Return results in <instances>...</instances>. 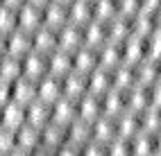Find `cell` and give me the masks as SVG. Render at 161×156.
I'll list each match as a JSON object with an SVG mask.
<instances>
[{"instance_id": "obj_1", "label": "cell", "mask_w": 161, "mask_h": 156, "mask_svg": "<svg viewBox=\"0 0 161 156\" xmlns=\"http://www.w3.org/2000/svg\"><path fill=\"white\" fill-rule=\"evenodd\" d=\"M30 50H32V34L30 32L16 27L9 34H5V55H12V57L23 59Z\"/></svg>"}, {"instance_id": "obj_2", "label": "cell", "mask_w": 161, "mask_h": 156, "mask_svg": "<svg viewBox=\"0 0 161 156\" xmlns=\"http://www.w3.org/2000/svg\"><path fill=\"white\" fill-rule=\"evenodd\" d=\"M43 25V14H41V7L32 5V3H25L16 9V27L25 29V32H34Z\"/></svg>"}, {"instance_id": "obj_3", "label": "cell", "mask_w": 161, "mask_h": 156, "mask_svg": "<svg viewBox=\"0 0 161 156\" xmlns=\"http://www.w3.org/2000/svg\"><path fill=\"white\" fill-rule=\"evenodd\" d=\"M46 66H48V75H55L61 79L73 70V52L55 48L50 55H46Z\"/></svg>"}, {"instance_id": "obj_4", "label": "cell", "mask_w": 161, "mask_h": 156, "mask_svg": "<svg viewBox=\"0 0 161 156\" xmlns=\"http://www.w3.org/2000/svg\"><path fill=\"white\" fill-rule=\"evenodd\" d=\"M23 124H25V107L23 104L9 100L7 104L0 107V127H7V129L16 131Z\"/></svg>"}, {"instance_id": "obj_5", "label": "cell", "mask_w": 161, "mask_h": 156, "mask_svg": "<svg viewBox=\"0 0 161 156\" xmlns=\"http://www.w3.org/2000/svg\"><path fill=\"white\" fill-rule=\"evenodd\" d=\"M61 97V79L55 77V75H46L36 79V100L46 102V104H52Z\"/></svg>"}, {"instance_id": "obj_6", "label": "cell", "mask_w": 161, "mask_h": 156, "mask_svg": "<svg viewBox=\"0 0 161 156\" xmlns=\"http://www.w3.org/2000/svg\"><path fill=\"white\" fill-rule=\"evenodd\" d=\"M84 93H86V75H82L77 70H70L68 75L61 77V95L73 102H77Z\"/></svg>"}, {"instance_id": "obj_7", "label": "cell", "mask_w": 161, "mask_h": 156, "mask_svg": "<svg viewBox=\"0 0 161 156\" xmlns=\"http://www.w3.org/2000/svg\"><path fill=\"white\" fill-rule=\"evenodd\" d=\"M75 118H77V111H75V102L73 100H68V97L61 95L57 102L50 104V120L57 122V124H61L64 129H66Z\"/></svg>"}, {"instance_id": "obj_8", "label": "cell", "mask_w": 161, "mask_h": 156, "mask_svg": "<svg viewBox=\"0 0 161 156\" xmlns=\"http://www.w3.org/2000/svg\"><path fill=\"white\" fill-rule=\"evenodd\" d=\"M20 72H23L25 77L34 79V81H36L39 77H43L46 72H48V66H46V55L30 50L27 55L20 59Z\"/></svg>"}, {"instance_id": "obj_9", "label": "cell", "mask_w": 161, "mask_h": 156, "mask_svg": "<svg viewBox=\"0 0 161 156\" xmlns=\"http://www.w3.org/2000/svg\"><path fill=\"white\" fill-rule=\"evenodd\" d=\"M82 45V27L80 25H73L66 23L57 29V48L59 50H66V52H75Z\"/></svg>"}, {"instance_id": "obj_10", "label": "cell", "mask_w": 161, "mask_h": 156, "mask_svg": "<svg viewBox=\"0 0 161 156\" xmlns=\"http://www.w3.org/2000/svg\"><path fill=\"white\" fill-rule=\"evenodd\" d=\"M75 111H77V120L84 122H93L95 118L102 116V109H100V97L91 95V93H84V95L75 102Z\"/></svg>"}, {"instance_id": "obj_11", "label": "cell", "mask_w": 161, "mask_h": 156, "mask_svg": "<svg viewBox=\"0 0 161 156\" xmlns=\"http://www.w3.org/2000/svg\"><path fill=\"white\" fill-rule=\"evenodd\" d=\"M12 100L18 104H30L32 100H36V81L30 79L25 75H20L18 79L12 81Z\"/></svg>"}, {"instance_id": "obj_12", "label": "cell", "mask_w": 161, "mask_h": 156, "mask_svg": "<svg viewBox=\"0 0 161 156\" xmlns=\"http://www.w3.org/2000/svg\"><path fill=\"white\" fill-rule=\"evenodd\" d=\"M41 14H43V27H50V29H57L61 25L68 23V12H66V5L61 3H55V0H50V3L41 9Z\"/></svg>"}, {"instance_id": "obj_13", "label": "cell", "mask_w": 161, "mask_h": 156, "mask_svg": "<svg viewBox=\"0 0 161 156\" xmlns=\"http://www.w3.org/2000/svg\"><path fill=\"white\" fill-rule=\"evenodd\" d=\"M104 41H107L104 23H100V20L91 18L89 23H84V25H82V45L98 50V48L104 43Z\"/></svg>"}, {"instance_id": "obj_14", "label": "cell", "mask_w": 161, "mask_h": 156, "mask_svg": "<svg viewBox=\"0 0 161 156\" xmlns=\"http://www.w3.org/2000/svg\"><path fill=\"white\" fill-rule=\"evenodd\" d=\"M109 88H111L109 70H104V68L98 66V68H93L86 75V93H91V95H95V97H102Z\"/></svg>"}, {"instance_id": "obj_15", "label": "cell", "mask_w": 161, "mask_h": 156, "mask_svg": "<svg viewBox=\"0 0 161 156\" xmlns=\"http://www.w3.org/2000/svg\"><path fill=\"white\" fill-rule=\"evenodd\" d=\"M39 140H41V145H43V147L57 149L59 145L66 143V129H64L61 124L52 122V120H48V122L43 124V127L39 129Z\"/></svg>"}, {"instance_id": "obj_16", "label": "cell", "mask_w": 161, "mask_h": 156, "mask_svg": "<svg viewBox=\"0 0 161 156\" xmlns=\"http://www.w3.org/2000/svg\"><path fill=\"white\" fill-rule=\"evenodd\" d=\"M55 48H57V32H55V29L41 25L39 29L32 32V50H34V52L50 55Z\"/></svg>"}, {"instance_id": "obj_17", "label": "cell", "mask_w": 161, "mask_h": 156, "mask_svg": "<svg viewBox=\"0 0 161 156\" xmlns=\"http://www.w3.org/2000/svg\"><path fill=\"white\" fill-rule=\"evenodd\" d=\"M50 120V104L41 102V100H32L25 104V122L32 124L34 129H41L43 124Z\"/></svg>"}, {"instance_id": "obj_18", "label": "cell", "mask_w": 161, "mask_h": 156, "mask_svg": "<svg viewBox=\"0 0 161 156\" xmlns=\"http://www.w3.org/2000/svg\"><path fill=\"white\" fill-rule=\"evenodd\" d=\"M93 68H98V55H95L93 48L80 45L73 52V70L82 72V75H89Z\"/></svg>"}, {"instance_id": "obj_19", "label": "cell", "mask_w": 161, "mask_h": 156, "mask_svg": "<svg viewBox=\"0 0 161 156\" xmlns=\"http://www.w3.org/2000/svg\"><path fill=\"white\" fill-rule=\"evenodd\" d=\"M116 138V124H114V118H107V116H100L91 122V140L95 143H102L107 145L109 140Z\"/></svg>"}, {"instance_id": "obj_20", "label": "cell", "mask_w": 161, "mask_h": 156, "mask_svg": "<svg viewBox=\"0 0 161 156\" xmlns=\"http://www.w3.org/2000/svg\"><path fill=\"white\" fill-rule=\"evenodd\" d=\"M116 124V138H123V140H130L134 133H138V116L132 111H123L114 118Z\"/></svg>"}, {"instance_id": "obj_21", "label": "cell", "mask_w": 161, "mask_h": 156, "mask_svg": "<svg viewBox=\"0 0 161 156\" xmlns=\"http://www.w3.org/2000/svg\"><path fill=\"white\" fill-rule=\"evenodd\" d=\"M100 109H102V116H107V118H116L118 113H123L125 111V95H123V91L109 88L100 97Z\"/></svg>"}, {"instance_id": "obj_22", "label": "cell", "mask_w": 161, "mask_h": 156, "mask_svg": "<svg viewBox=\"0 0 161 156\" xmlns=\"http://www.w3.org/2000/svg\"><path fill=\"white\" fill-rule=\"evenodd\" d=\"M95 55H98V66L104 68V70H114L118 64H123L120 59V45L118 43H109V41H104V43L95 50Z\"/></svg>"}, {"instance_id": "obj_23", "label": "cell", "mask_w": 161, "mask_h": 156, "mask_svg": "<svg viewBox=\"0 0 161 156\" xmlns=\"http://www.w3.org/2000/svg\"><path fill=\"white\" fill-rule=\"evenodd\" d=\"M89 140H91V124L75 118L66 127V143L75 145V147H82V145H86Z\"/></svg>"}, {"instance_id": "obj_24", "label": "cell", "mask_w": 161, "mask_h": 156, "mask_svg": "<svg viewBox=\"0 0 161 156\" xmlns=\"http://www.w3.org/2000/svg\"><path fill=\"white\" fill-rule=\"evenodd\" d=\"M66 12H68V23L80 25V27L93 18V14H91V0H73V3L66 5Z\"/></svg>"}, {"instance_id": "obj_25", "label": "cell", "mask_w": 161, "mask_h": 156, "mask_svg": "<svg viewBox=\"0 0 161 156\" xmlns=\"http://www.w3.org/2000/svg\"><path fill=\"white\" fill-rule=\"evenodd\" d=\"M14 136H16V147L23 149V152H32L34 147H39V145H41V140H39V129H34V127L27 124V122L14 131Z\"/></svg>"}, {"instance_id": "obj_26", "label": "cell", "mask_w": 161, "mask_h": 156, "mask_svg": "<svg viewBox=\"0 0 161 156\" xmlns=\"http://www.w3.org/2000/svg\"><path fill=\"white\" fill-rule=\"evenodd\" d=\"M111 88H116V91H127V88H132L134 86V70H132V66H127V64H118L111 72Z\"/></svg>"}, {"instance_id": "obj_27", "label": "cell", "mask_w": 161, "mask_h": 156, "mask_svg": "<svg viewBox=\"0 0 161 156\" xmlns=\"http://www.w3.org/2000/svg\"><path fill=\"white\" fill-rule=\"evenodd\" d=\"M127 143H130V156H154L152 136H150V133L138 131V133H134Z\"/></svg>"}, {"instance_id": "obj_28", "label": "cell", "mask_w": 161, "mask_h": 156, "mask_svg": "<svg viewBox=\"0 0 161 156\" xmlns=\"http://www.w3.org/2000/svg\"><path fill=\"white\" fill-rule=\"evenodd\" d=\"M20 75H23V72H20V59L18 57H12V55L0 57V79H5V81L12 84Z\"/></svg>"}, {"instance_id": "obj_29", "label": "cell", "mask_w": 161, "mask_h": 156, "mask_svg": "<svg viewBox=\"0 0 161 156\" xmlns=\"http://www.w3.org/2000/svg\"><path fill=\"white\" fill-rule=\"evenodd\" d=\"M91 14L100 23L111 20L114 16H118L116 14V0H91Z\"/></svg>"}, {"instance_id": "obj_30", "label": "cell", "mask_w": 161, "mask_h": 156, "mask_svg": "<svg viewBox=\"0 0 161 156\" xmlns=\"http://www.w3.org/2000/svg\"><path fill=\"white\" fill-rule=\"evenodd\" d=\"M16 29V9L0 5V34H9Z\"/></svg>"}, {"instance_id": "obj_31", "label": "cell", "mask_w": 161, "mask_h": 156, "mask_svg": "<svg viewBox=\"0 0 161 156\" xmlns=\"http://www.w3.org/2000/svg\"><path fill=\"white\" fill-rule=\"evenodd\" d=\"M104 154L107 156H130V143L123 138H114L104 145Z\"/></svg>"}, {"instance_id": "obj_32", "label": "cell", "mask_w": 161, "mask_h": 156, "mask_svg": "<svg viewBox=\"0 0 161 156\" xmlns=\"http://www.w3.org/2000/svg\"><path fill=\"white\" fill-rule=\"evenodd\" d=\"M12 149H16V136L12 129L0 127V156H7Z\"/></svg>"}, {"instance_id": "obj_33", "label": "cell", "mask_w": 161, "mask_h": 156, "mask_svg": "<svg viewBox=\"0 0 161 156\" xmlns=\"http://www.w3.org/2000/svg\"><path fill=\"white\" fill-rule=\"evenodd\" d=\"M80 156H107L104 154V145L95 143V140H89L86 145L80 147Z\"/></svg>"}, {"instance_id": "obj_34", "label": "cell", "mask_w": 161, "mask_h": 156, "mask_svg": "<svg viewBox=\"0 0 161 156\" xmlns=\"http://www.w3.org/2000/svg\"><path fill=\"white\" fill-rule=\"evenodd\" d=\"M55 156H80V147H75L70 143H64L55 149Z\"/></svg>"}, {"instance_id": "obj_35", "label": "cell", "mask_w": 161, "mask_h": 156, "mask_svg": "<svg viewBox=\"0 0 161 156\" xmlns=\"http://www.w3.org/2000/svg\"><path fill=\"white\" fill-rule=\"evenodd\" d=\"M9 100H12V84L5 81V79H0V107L7 104Z\"/></svg>"}, {"instance_id": "obj_36", "label": "cell", "mask_w": 161, "mask_h": 156, "mask_svg": "<svg viewBox=\"0 0 161 156\" xmlns=\"http://www.w3.org/2000/svg\"><path fill=\"white\" fill-rule=\"evenodd\" d=\"M30 156H55V149L50 147H43V145H39V147H34L30 152Z\"/></svg>"}, {"instance_id": "obj_37", "label": "cell", "mask_w": 161, "mask_h": 156, "mask_svg": "<svg viewBox=\"0 0 161 156\" xmlns=\"http://www.w3.org/2000/svg\"><path fill=\"white\" fill-rule=\"evenodd\" d=\"M152 147H154V156H161V129L152 136Z\"/></svg>"}, {"instance_id": "obj_38", "label": "cell", "mask_w": 161, "mask_h": 156, "mask_svg": "<svg viewBox=\"0 0 161 156\" xmlns=\"http://www.w3.org/2000/svg\"><path fill=\"white\" fill-rule=\"evenodd\" d=\"M27 0H3V5H7V7H12V9H18L20 5H25Z\"/></svg>"}, {"instance_id": "obj_39", "label": "cell", "mask_w": 161, "mask_h": 156, "mask_svg": "<svg viewBox=\"0 0 161 156\" xmlns=\"http://www.w3.org/2000/svg\"><path fill=\"white\" fill-rule=\"evenodd\" d=\"M7 156H30V152H23V149H18V147H16V149L9 152Z\"/></svg>"}, {"instance_id": "obj_40", "label": "cell", "mask_w": 161, "mask_h": 156, "mask_svg": "<svg viewBox=\"0 0 161 156\" xmlns=\"http://www.w3.org/2000/svg\"><path fill=\"white\" fill-rule=\"evenodd\" d=\"M27 3H32V5H36V7H41V9H43V7L50 3V0H27Z\"/></svg>"}, {"instance_id": "obj_41", "label": "cell", "mask_w": 161, "mask_h": 156, "mask_svg": "<svg viewBox=\"0 0 161 156\" xmlns=\"http://www.w3.org/2000/svg\"><path fill=\"white\" fill-rule=\"evenodd\" d=\"M5 55V34H0V57Z\"/></svg>"}, {"instance_id": "obj_42", "label": "cell", "mask_w": 161, "mask_h": 156, "mask_svg": "<svg viewBox=\"0 0 161 156\" xmlns=\"http://www.w3.org/2000/svg\"><path fill=\"white\" fill-rule=\"evenodd\" d=\"M55 3H61V5H68V3H73V0H55Z\"/></svg>"}, {"instance_id": "obj_43", "label": "cell", "mask_w": 161, "mask_h": 156, "mask_svg": "<svg viewBox=\"0 0 161 156\" xmlns=\"http://www.w3.org/2000/svg\"><path fill=\"white\" fill-rule=\"evenodd\" d=\"M0 5H3V0H0Z\"/></svg>"}]
</instances>
